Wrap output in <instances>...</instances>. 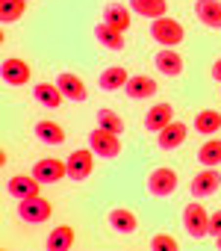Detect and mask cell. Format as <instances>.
I'll list each match as a JSON object with an SVG mask.
<instances>
[{
	"instance_id": "cb8c5ba5",
	"label": "cell",
	"mask_w": 221,
	"mask_h": 251,
	"mask_svg": "<svg viewBox=\"0 0 221 251\" xmlns=\"http://www.w3.org/2000/svg\"><path fill=\"white\" fill-rule=\"evenodd\" d=\"M130 9L136 15H142V18L156 21V18H162L168 12V3H165V0H130Z\"/></svg>"
},
{
	"instance_id": "52a82bcc",
	"label": "cell",
	"mask_w": 221,
	"mask_h": 251,
	"mask_svg": "<svg viewBox=\"0 0 221 251\" xmlns=\"http://www.w3.org/2000/svg\"><path fill=\"white\" fill-rule=\"evenodd\" d=\"M65 163H68V177H71V180H86V177L94 172V151H91V148H80V151H74Z\"/></svg>"
},
{
	"instance_id": "4fadbf2b",
	"label": "cell",
	"mask_w": 221,
	"mask_h": 251,
	"mask_svg": "<svg viewBox=\"0 0 221 251\" xmlns=\"http://www.w3.org/2000/svg\"><path fill=\"white\" fill-rule=\"evenodd\" d=\"M106 222H109V227H112L115 233H136V227H139L136 213H133V210H127V207H115V210H109V213H106Z\"/></svg>"
},
{
	"instance_id": "7c38bea8",
	"label": "cell",
	"mask_w": 221,
	"mask_h": 251,
	"mask_svg": "<svg viewBox=\"0 0 221 251\" xmlns=\"http://www.w3.org/2000/svg\"><path fill=\"white\" fill-rule=\"evenodd\" d=\"M174 121V106L171 103H154L145 115V130L151 133H159L162 127H168V124Z\"/></svg>"
},
{
	"instance_id": "f1b7e54d",
	"label": "cell",
	"mask_w": 221,
	"mask_h": 251,
	"mask_svg": "<svg viewBox=\"0 0 221 251\" xmlns=\"http://www.w3.org/2000/svg\"><path fill=\"white\" fill-rule=\"evenodd\" d=\"M148 245H151V251H177V248H180V242H177L171 233H156Z\"/></svg>"
},
{
	"instance_id": "7402d4cb",
	"label": "cell",
	"mask_w": 221,
	"mask_h": 251,
	"mask_svg": "<svg viewBox=\"0 0 221 251\" xmlns=\"http://www.w3.org/2000/svg\"><path fill=\"white\" fill-rule=\"evenodd\" d=\"M192 127L198 133H203V136H215L221 130V112L218 109H200L195 115V121H192Z\"/></svg>"
},
{
	"instance_id": "d4e9b609",
	"label": "cell",
	"mask_w": 221,
	"mask_h": 251,
	"mask_svg": "<svg viewBox=\"0 0 221 251\" xmlns=\"http://www.w3.org/2000/svg\"><path fill=\"white\" fill-rule=\"evenodd\" d=\"M36 136L44 145H62L65 142V130L59 127L56 121H36Z\"/></svg>"
},
{
	"instance_id": "9c48e42d",
	"label": "cell",
	"mask_w": 221,
	"mask_h": 251,
	"mask_svg": "<svg viewBox=\"0 0 221 251\" xmlns=\"http://www.w3.org/2000/svg\"><path fill=\"white\" fill-rule=\"evenodd\" d=\"M33 175L42 180V183H59L62 177H68V163L56 160V157H44L33 166Z\"/></svg>"
},
{
	"instance_id": "d6986e66",
	"label": "cell",
	"mask_w": 221,
	"mask_h": 251,
	"mask_svg": "<svg viewBox=\"0 0 221 251\" xmlns=\"http://www.w3.org/2000/svg\"><path fill=\"white\" fill-rule=\"evenodd\" d=\"M74 242H77L74 227H71V225H59V227H53L50 236L44 239V248H47V251H71Z\"/></svg>"
},
{
	"instance_id": "3957f363",
	"label": "cell",
	"mask_w": 221,
	"mask_h": 251,
	"mask_svg": "<svg viewBox=\"0 0 221 251\" xmlns=\"http://www.w3.org/2000/svg\"><path fill=\"white\" fill-rule=\"evenodd\" d=\"M151 36H154V42H159L162 48H177L186 33H183V24H180V21L162 15V18H156V21L151 24Z\"/></svg>"
},
{
	"instance_id": "ffe728a7",
	"label": "cell",
	"mask_w": 221,
	"mask_h": 251,
	"mask_svg": "<svg viewBox=\"0 0 221 251\" xmlns=\"http://www.w3.org/2000/svg\"><path fill=\"white\" fill-rule=\"evenodd\" d=\"M127 80H130V71H127L124 65H112V68H106V71L97 77V86H100L103 92H118V89L127 86Z\"/></svg>"
},
{
	"instance_id": "5bb4252c",
	"label": "cell",
	"mask_w": 221,
	"mask_h": 251,
	"mask_svg": "<svg viewBox=\"0 0 221 251\" xmlns=\"http://www.w3.org/2000/svg\"><path fill=\"white\" fill-rule=\"evenodd\" d=\"M103 21H106L109 27H115V30L124 33V30L133 24V9L124 6V3H106V6H103Z\"/></svg>"
},
{
	"instance_id": "1f68e13d",
	"label": "cell",
	"mask_w": 221,
	"mask_h": 251,
	"mask_svg": "<svg viewBox=\"0 0 221 251\" xmlns=\"http://www.w3.org/2000/svg\"><path fill=\"white\" fill-rule=\"evenodd\" d=\"M215 248H221V233H218V236H215Z\"/></svg>"
},
{
	"instance_id": "9a60e30c",
	"label": "cell",
	"mask_w": 221,
	"mask_h": 251,
	"mask_svg": "<svg viewBox=\"0 0 221 251\" xmlns=\"http://www.w3.org/2000/svg\"><path fill=\"white\" fill-rule=\"evenodd\" d=\"M154 65H156L159 74H168V77H180V74H183V56H180L177 50H171V48L156 50Z\"/></svg>"
},
{
	"instance_id": "8992f818",
	"label": "cell",
	"mask_w": 221,
	"mask_h": 251,
	"mask_svg": "<svg viewBox=\"0 0 221 251\" xmlns=\"http://www.w3.org/2000/svg\"><path fill=\"white\" fill-rule=\"evenodd\" d=\"M218 186H221V172H218V169H206V166H203V172H198V175L192 177L189 192H192L195 198H206V195H215V192H218Z\"/></svg>"
},
{
	"instance_id": "277c9868",
	"label": "cell",
	"mask_w": 221,
	"mask_h": 251,
	"mask_svg": "<svg viewBox=\"0 0 221 251\" xmlns=\"http://www.w3.org/2000/svg\"><path fill=\"white\" fill-rule=\"evenodd\" d=\"M183 227H186V233L192 236V239H203V236H209V213L195 201H189L186 207H183Z\"/></svg>"
},
{
	"instance_id": "ac0fdd59",
	"label": "cell",
	"mask_w": 221,
	"mask_h": 251,
	"mask_svg": "<svg viewBox=\"0 0 221 251\" xmlns=\"http://www.w3.org/2000/svg\"><path fill=\"white\" fill-rule=\"evenodd\" d=\"M56 86L62 89V95H65V100H86V83L77 77V74H71V71H62L59 77H56Z\"/></svg>"
},
{
	"instance_id": "44dd1931",
	"label": "cell",
	"mask_w": 221,
	"mask_h": 251,
	"mask_svg": "<svg viewBox=\"0 0 221 251\" xmlns=\"http://www.w3.org/2000/svg\"><path fill=\"white\" fill-rule=\"evenodd\" d=\"M33 98H36L42 106H47V109H56V106H62V100H65V95H62V89H59L56 83H36Z\"/></svg>"
},
{
	"instance_id": "484cf974",
	"label": "cell",
	"mask_w": 221,
	"mask_h": 251,
	"mask_svg": "<svg viewBox=\"0 0 221 251\" xmlns=\"http://www.w3.org/2000/svg\"><path fill=\"white\" fill-rule=\"evenodd\" d=\"M198 163L206 169H218L221 166V139H206L198 151Z\"/></svg>"
},
{
	"instance_id": "5b68a950",
	"label": "cell",
	"mask_w": 221,
	"mask_h": 251,
	"mask_svg": "<svg viewBox=\"0 0 221 251\" xmlns=\"http://www.w3.org/2000/svg\"><path fill=\"white\" fill-rule=\"evenodd\" d=\"M50 213H53V204H50L47 198H42V195H33V198L18 201V216H21L24 222H30V225H42V222H47Z\"/></svg>"
},
{
	"instance_id": "e0dca14e",
	"label": "cell",
	"mask_w": 221,
	"mask_h": 251,
	"mask_svg": "<svg viewBox=\"0 0 221 251\" xmlns=\"http://www.w3.org/2000/svg\"><path fill=\"white\" fill-rule=\"evenodd\" d=\"M195 15L203 27H212V30H221V3L218 0H198L195 3Z\"/></svg>"
},
{
	"instance_id": "ba28073f",
	"label": "cell",
	"mask_w": 221,
	"mask_h": 251,
	"mask_svg": "<svg viewBox=\"0 0 221 251\" xmlns=\"http://www.w3.org/2000/svg\"><path fill=\"white\" fill-rule=\"evenodd\" d=\"M0 77H3V83H9V86H24V83H30L33 68L18 56H9V59H3V65H0Z\"/></svg>"
},
{
	"instance_id": "6da1fadb",
	"label": "cell",
	"mask_w": 221,
	"mask_h": 251,
	"mask_svg": "<svg viewBox=\"0 0 221 251\" xmlns=\"http://www.w3.org/2000/svg\"><path fill=\"white\" fill-rule=\"evenodd\" d=\"M88 145H91V151L100 157V160H115V157H121V136L118 133H109V130H103V127H94L91 133H88Z\"/></svg>"
},
{
	"instance_id": "8fae6325",
	"label": "cell",
	"mask_w": 221,
	"mask_h": 251,
	"mask_svg": "<svg viewBox=\"0 0 221 251\" xmlns=\"http://www.w3.org/2000/svg\"><path fill=\"white\" fill-rule=\"evenodd\" d=\"M186 133H189V127L183 121H171L168 127H162L159 133H156V145L162 148V151H174V148H180L183 142H186Z\"/></svg>"
},
{
	"instance_id": "d6a6232c",
	"label": "cell",
	"mask_w": 221,
	"mask_h": 251,
	"mask_svg": "<svg viewBox=\"0 0 221 251\" xmlns=\"http://www.w3.org/2000/svg\"><path fill=\"white\" fill-rule=\"evenodd\" d=\"M21 3H30V0H21Z\"/></svg>"
},
{
	"instance_id": "2e32d148",
	"label": "cell",
	"mask_w": 221,
	"mask_h": 251,
	"mask_svg": "<svg viewBox=\"0 0 221 251\" xmlns=\"http://www.w3.org/2000/svg\"><path fill=\"white\" fill-rule=\"evenodd\" d=\"M124 92H127V98H130V100L154 98V95H156V80H151V77H145V74H133V77L127 80Z\"/></svg>"
},
{
	"instance_id": "7a4b0ae2",
	"label": "cell",
	"mask_w": 221,
	"mask_h": 251,
	"mask_svg": "<svg viewBox=\"0 0 221 251\" xmlns=\"http://www.w3.org/2000/svg\"><path fill=\"white\" fill-rule=\"evenodd\" d=\"M177 183H180V177H177V172L168 169V166H156V169L148 175V192H151L154 198H168V195H174V192H177Z\"/></svg>"
},
{
	"instance_id": "30bf717a",
	"label": "cell",
	"mask_w": 221,
	"mask_h": 251,
	"mask_svg": "<svg viewBox=\"0 0 221 251\" xmlns=\"http://www.w3.org/2000/svg\"><path fill=\"white\" fill-rule=\"evenodd\" d=\"M6 192H9L12 198L24 201V198H33V195L42 192V180H39L36 175H12L9 183H6Z\"/></svg>"
},
{
	"instance_id": "603a6c76",
	"label": "cell",
	"mask_w": 221,
	"mask_h": 251,
	"mask_svg": "<svg viewBox=\"0 0 221 251\" xmlns=\"http://www.w3.org/2000/svg\"><path fill=\"white\" fill-rule=\"evenodd\" d=\"M94 39H97L103 48H109V50H124V33L115 30V27H109L106 21H100V24L94 27Z\"/></svg>"
},
{
	"instance_id": "4316f807",
	"label": "cell",
	"mask_w": 221,
	"mask_h": 251,
	"mask_svg": "<svg viewBox=\"0 0 221 251\" xmlns=\"http://www.w3.org/2000/svg\"><path fill=\"white\" fill-rule=\"evenodd\" d=\"M97 127H103V130H109V133H124V118L115 112V109H97Z\"/></svg>"
},
{
	"instance_id": "f546056e",
	"label": "cell",
	"mask_w": 221,
	"mask_h": 251,
	"mask_svg": "<svg viewBox=\"0 0 221 251\" xmlns=\"http://www.w3.org/2000/svg\"><path fill=\"white\" fill-rule=\"evenodd\" d=\"M218 233H221V210H215V213L209 216V236L215 239Z\"/></svg>"
},
{
	"instance_id": "83f0119b",
	"label": "cell",
	"mask_w": 221,
	"mask_h": 251,
	"mask_svg": "<svg viewBox=\"0 0 221 251\" xmlns=\"http://www.w3.org/2000/svg\"><path fill=\"white\" fill-rule=\"evenodd\" d=\"M27 3H21V0H0V21L3 24H12L24 15Z\"/></svg>"
},
{
	"instance_id": "4dcf8cb0",
	"label": "cell",
	"mask_w": 221,
	"mask_h": 251,
	"mask_svg": "<svg viewBox=\"0 0 221 251\" xmlns=\"http://www.w3.org/2000/svg\"><path fill=\"white\" fill-rule=\"evenodd\" d=\"M209 74H212V80H218V83H221V56H218V59L212 62V68H209Z\"/></svg>"
}]
</instances>
